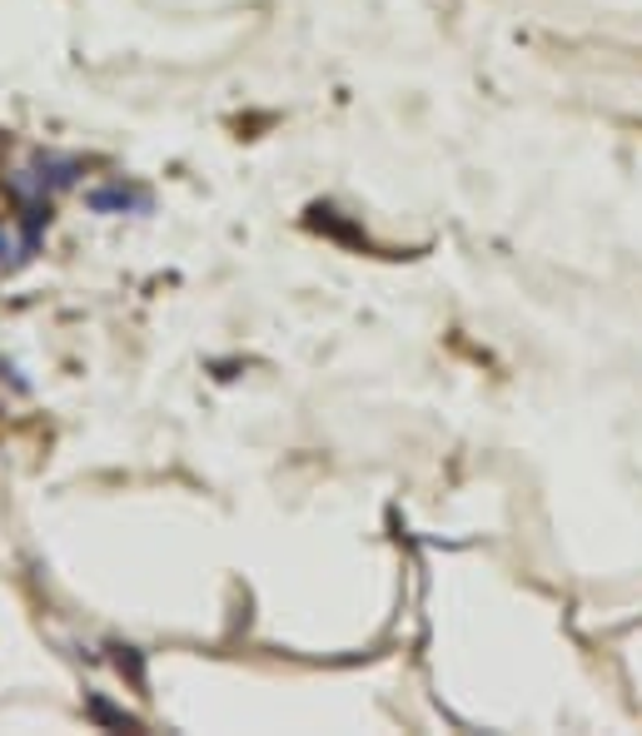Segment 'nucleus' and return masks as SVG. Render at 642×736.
<instances>
[{
    "instance_id": "f257e3e1",
    "label": "nucleus",
    "mask_w": 642,
    "mask_h": 736,
    "mask_svg": "<svg viewBox=\"0 0 642 736\" xmlns=\"http://www.w3.org/2000/svg\"><path fill=\"white\" fill-rule=\"evenodd\" d=\"M145 204H150V199L130 194V189H120V185H115V189H95V194H91V209H101V214H105V209H145Z\"/></svg>"
},
{
    "instance_id": "f03ea898",
    "label": "nucleus",
    "mask_w": 642,
    "mask_h": 736,
    "mask_svg": "<svg viewBox=\"0 0 642 736\" xmlns=\"http://www.w3.org/2000/svg\"><path fill=\"white\" fill-rule=\"evenodd\" d=\"M11 254V234H6V224H0V259Z\"/></svg>"
}]
</instances>
